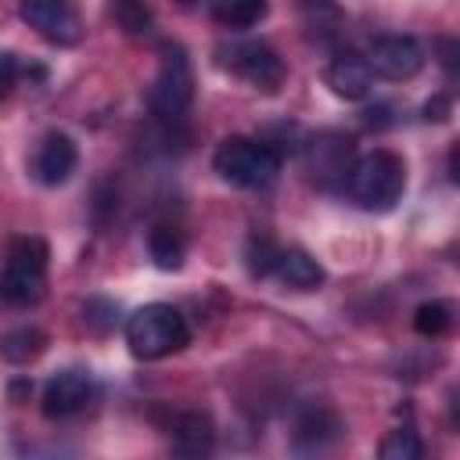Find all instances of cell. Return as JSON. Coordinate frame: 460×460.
I'll return each instance as SVG.
<instances>
[{
    "label": "cell",
    "mask_w": 460,
    "mask_h": 460,
    "mask_svg": "<svg viewBox=\"0 0 460 460\" xmlns=\"http://www.w3.org/2000/svg\"><path fill=\"white\" fill-rule=\"evenodd\" d=\"M244 255H248V270H252V277H270V273L277 270L280 248H277L270 237H252Z\"/></svg>",
    "instance_id": "20"
},
{
    "label": "cell",
    "mask_w": 460,
    "mask_h": 460,
    "mask_svg": "<svg viewBox=\"0 0 460 460\" xmlns=\"http://www.w3.org/2000/svg\"><path fill=\"white\" fill-rule=\"evenodd\" d=\"M147 252H151L158 270H180L183 255H187V241H183V234L172 223H158L147 234Z\"/></svg>",
    "instance_id": "15"
},
{
    "label": "cell",
    "mask_w": 460,
    "mask_h": 460,
    "mask_svg": "<svg viewBox=\"0 0 460 460\" xmlns=\"http://www.w3.org/2000/svg\"><path fill=\"white\" fill-rule=\"evenodd\" d=\"M345 442V424L331 406H309L291 431L295 460H334Z\"/></svg>",
    "instance_id": "6"
},
{
    "label": "cell",
    "mask_w": 460,
    "mask_h": 460,
    "mask_svg": "<svg viewBox=\"0 0 460 460\" xmlns=\"http://www.w3.org/2000/svg\"><path fill=\"white\" fill-rule=\"evenodd\" d=\"M111 18L119 22V29H126L129 36H144L151 29V11L144 4H133V0H122L111 7Z\"/></svg>",
    "instance_id": "21"
},
{
    "label": "cell",
    "mask_w": 460,
    "mask_h": 460,
    "mask_svg": "<svg viewBox=\"0 0 460 460\" xmlns=\"http://www.w3.org/2000/svg\"><path fill=\"white\" fill-rule=\"evenodd\" d=\"M270 14V7L262 0H234V4H216L212 18L226 29H252Z\"/></svg>",
    "instance_id": "18"
},
{
    "label": "cell",
    "mask_w": 460,
    "mask_h": 460,
    "mask_svg": "<svg viewBox=\"0 0 460 460\" xmlns=\"http://www.w3.org/2000/svg\"><path fill=\"white\" fill-rule=\"evenodd\" d=\"M323 79H327V86H331L338 97H345V101H359V97H367L370 86H374V72L367 68V61H363L359 54H338V58L327 65Z\"/></svg>",
    "instance_id": "13"
},
{
    "label": "cell",
    "mask_w": 460,
    "mask_h": 460,
    "mask_svg": "<svg viewBox=\"0 0 460 460\" xmlns=\"http://www.w3.org/2000/svg\"><path fill=\"white\" fill-rule=\"evenodd\" d=\"M50 248L43 237H14L0 273V298L11 305H36L47 284Z\"/></svg>",
    "instance_id": "3"
},
{
    "label": "cell",
    "mask_w": 460,
    "mask_h": 460,
    "mask_svg": "<svg viewBox=\"0 0 460 460\" xmlns=\"http://www.w3.org/2000/svg\"><path fill=\"white\" fill-rule=\"evenodd\" d=\"M212 165L216 172L234 183V187H270L280 172V155L277 147L262 144V140H252V137H226L216 155H212Z\"/></svg>",
    "instance_id": "4"
},
{
    "label": "cell",
    "mask_w": 460,
    "mask_h": 460,
    "mask_svg": "<svg viewBox=\"0 0 460 460\" xmlns=\"http://www.w3.org/2000/svg\"><path fill=\"white\" fill-rule=\"evenodd\" d=\"M349 198L367 212H388L406 190V165L395 151H367L359 155L345 172Z\"/></svg>",
    "instance_id": "1"
},
{
    "label": "cell",
    "mask_w": 460,
    "mask_h": 460,
    "mask_svg": "<svg viewBox=\"0 0 460 460\" xmlns=\"http://www.w3.org/2000/svg\"><path fill=\"white\" fill-rule=\"evenodd\" d=\"M194 101V68L190 58L180 43H165L162 47V61H158V75L151 86V111L165 122H176L187 115Z\"/></svg>",
    "instance_id": "5"
},
{
    "label": "cell",
    "mask_w": 460,
    "mask_h": 460,
    "mask_svg": "<svg viewBox=\"0 0 460 460\" xmlns=\"http://www.w3.org/2000/svg\"><path fill=\"white\" fill-rule=\"evenodd\" d=\"M367 68L385 75V79H413L424 68V47L413 36H377L367 50Z\"/></svg>",
    "instance_id": "8"
},
{
    "label": "cell",
    "mask_w": 460,
    "mask_h": 460,
    "mask_svg": "<svg viewBox=\"0 0 460 460\" xmlns=\"http://www.w3.org/2000/svg\"><path fill=\"white\" fill-rule=\"evenodd\" d=\"M377 460H424V442L410 424L392 428L377 446Z\"/></svg>",
    "instance_id": "17"
},
{
    "label": "cell",
    "mask_w": 460,
    "mask_h": 460,
    "mask_svg": "<svg viewBox=\"0 0 460 460\" xmlns=\"http://www.w3.org/2000/svg\"><path fill=\"white\" fill-rule=\"evenodd\" d=\"M75 162H79L75 140H72L68 133H58V129H54V133H47V137L40 140L36 158H32V172H36L40 183L58 187V183H65V180L75 172Z\"/></svg>",
    "instance_id": "11"
},
{
    "label": "cell",
    "mask_w": 460,
    "mask_h": 460,
    "mask_svg": "<svg viewBox=\"0 0 460 460\" xmlns=\"http://www.w3.org/2000/svg\"><path fill=\"white\" fill-rule=\"evenodd\" d=\"M47 349V334L40 327H14L0 334V359L7 363H32L36 356H43Z\"/></svg>",
    "instance_id": "16"
},
{
    "label": "cell",
    "mask_w": 460,
    "mask_h": 460,
    "mask_svg": "<svg viewBox=\"0 0 460 460\" xmlns=\"http://www.w3.org/2000/svg\"><path fill=\"white\" fill-rule=\"evenodd\" d=\"M190 341V327L180 309L165 302H147L126 320V345L137 359H165Z\"/></svg>",
    "instance_id": "2"
},
{
    "label": "cell",
    "mask_w": 460,
    "mask_h": 460,
    "mask_svg": "<svg viewBox=\"0 0 460 460\" xmlns=\"http://www.w3.org/2000/svg\"><path fill=\"white\" fill-rule=\"evenodd\" d=\"M223 65H226L230 72H237L241 79H248L252 86L270 90V93L284 83V61H280V54H277L270 43H262V40H244V43L226 47V50H223Z\"/></svg>",
    "instance_id": "7"
},
{
    "label": "cell",
    "mask_w": 460,
    "mask_h": 460,
    "mask_svg": "<svg viewBox=\"0 0 460 460\" xmlns=\"http://www.w3.org/2000/svg\"><path fill=\"white\" fill-rule=\"evenodd\" d=\"M216 453V424L201 410H187L172 420V442L169 456L172 460H212Z\"/></svg>",
    "instance_id": "10"
},
{
    "label": "cell",
    "mask_w": 460,
    "mask_h": 460,
    "mask_svg": "<svg viewBox=\"0 0 460 460\" xmlns=\"http://www.w3.org/2000/svg\"><path fill=\"white\" fill-rule=\"evenodd\" d=\"M413 327L424 338H438L453 327V309L446 302H420L417 313H413Z\"/></svg>",
    "instance_id": "19"
},
{
    "label": "cell",
    "mask_w": 460,
    "mask_h": 460,
    "mask_svg": "<svg viewBox=\"0 0 460 460\" xmlns=\"http://www.w3.org/2000/svg\"><path fill=\"white\" fill-rule=\"evenodd\" d=\"M93 395V381L86 370H61L43 388V413L47 417H72L79 413Z\"/></svg>",
    "instance_id": "12"
},
{
    "label": "cell",
    "mask_w": 460,
    "mask_h": 460,
    "mask_svg": "<svg viewBox=\"0 0 460 460\" xmlns=\"http://www.w3.org/2000/svg\"><path fill=\"white\" fill-rule=\"evenodd\" d=\"M14 79H18V58L11 50H0V101L11 93Z\"/></svg>",
    "instance_id": "22"
},
{
    "label": "cell",
    "mask_w": 460,
    "mask_h": 460,
    "mask_svg": "<svg viewBox=\"0 0 460 460\" xmlns=\"http://www.w3.org/2000/svg\"><path fill=\"white\" fill-rule=\"evenodd\" d=\"M277 273H280V280H284L288 288H295V291H313V288L323 284V266H320L309 252H302V248L280 252Z\"/></svg>",
    "instance_id": "14"
},
{
    "label": "cell",
    "mask_w": 460,
    "mask_h": 460,
    "mask_svg": "<svg viewBox=\"0 0 460 460\" xmlns=\"http://www.w3.org/2000/svg\"><path fill=\"white\" fill-rule=\"evenodd\" d=\"M424 119H428V122H431V119H435V122L449 119V101H446V97H435V101H428V104H424Z\"/></svg>",
    "instance_id": "23"
},
{
    "label": "cell",
    "mask_w": 460,
    "mask_h": 460,
    "mask_svg": "<svg viewBox=\"0 0 460 460\" xmlns=\"http://www.w3.org/2000/svg\"><path fill=\"white\" fill-rule=\"evenodd\" d=\"M18 14L29 29H36L47 43H58V47H72L83 36L79 14L61 0H25L18 7Z\"/></svg>",
    "instance_id": "9"
}]
</instances>
